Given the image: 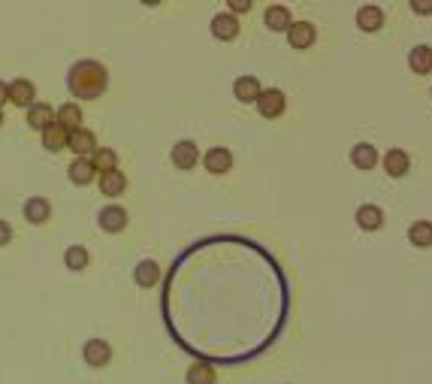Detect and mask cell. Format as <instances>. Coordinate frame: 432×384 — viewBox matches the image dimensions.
I'll return each instance as SVG.
<instances>
[{
  "label": "cell",
  "mask_w": 432,
  "mask_h": 384,
  "mask_svg": "<svg viewBox=\"0 0 432 384\" xmlns=\"http://www.w3.org/2000/svg\"><path fill=\"white\" fill-rule=\"evenodd\" d=\"M109 85V73L100 61H76L67 73V88L76 100H97Z\"/></svg>",
  "instance_id": "6da1fadb"
},
{
  "label": "cell",
  "mask_w": 432,
  "mask_h": 384,
  "mask_svg": "<svg viewBox=\"0 0 432 384\" xmlns=\"http://www.w3.org/2000/svg\"><path fill=\"white\" fill-rule=\"evenodd\" d=\"M254 103L263 118H278L284 109H288V97H284V91H278V88H266V91H260V97H257Z\"/></svg>",
  "instance_id": "7a4b0ae2"
},
{
  "label": "cell",
  "mask_w": 432,
  "mask_h": 384,
  "mask_svg": "<svg viewBox=\"0 0 432 384\" xmlns=\"http://www.w3.org/2000/svg\"><path fill=\"white\" fill-rule=\"evenodd\" d=\"M315 40H318V31H315V24H311V22H293L288 27V43L293 45V49H299V52L311 49Z\"/></svg>",
  "instance_id": "3957f363"
},
{
  "label": "cell",
  "mask_w": 432,
  "mask_h": 384,
  "mask_svg": "<svg viewBox=\"0 0 432 384\" xmlns=\"http://www.w3.org/2000/svg\"><path fill=\"white\" fill-rule=\"evenodd\" d=\"M82 357H85L88 367H106L109 360H112V348H109V342L106 339H88L85 342V348H82Z\"/></svg>",
  "instance_id": "277c9868"
},
{
  "label": "cell",
  "mask_w": 432,
  "mask_h": 384,
  "mask_svg": "<svg viewBox=\"0 0 432 384\" xmlns=\"http://www.w3.org/2000/svg\"><path fill=\"white\" fill-rule=\"evenodd\" d=\"M67 149L76 154V158H91L94 149H97V140H94V133L91 131H85V127H76V131H70Z\"/></svg>",
  "instance_id": "5b68a950"
},
{
  "label": "cell",
  "mask_w": 432,
  "mask_h": 384,
  "mask_svg": "<svg viewBox=\"0 0 432 384\" xmlns=\"http://www.w3.org/2000/svg\"><path fill=\"white\" fill-rule=\"evenodd\" d=\"M200 161V149L194 140H181L172 145V163H176L179 170H194Z\"/></svg>",
  "instance_id": "8992f818"
},
{
  "label": "cell",
  "mask_w": 432,
  "mask_h": 384,
  "mask_svg": "<svg viewBox=\"0 0 432 384\" xmlns=\"http://www.w3.org/2000/svg\"><path fill=\"white\" fill-rule=\"evenodd\" d=\"M212 36L221 43H230L239 36V18L233 13H218L212 18Z\"/></svg>",
  "instance_id": "52a82bcc"
},
{
  "label": "cell",
  "mask_w": 432,
  "mask_h": 384,
  "mask_svg": "<svg viewBox=\"0 0 432 384\" xmlns=\"http://www.w3.org/2000/svg\"><path fill=\"white\" fill-rule=\"evenodd\" d=\"M97 224H100V230H106V233H121L127 227V212L121 206H106V209H100Z\"/></svg>",
  "instance_id": "ba28073f"
},
{
  "label": "cell",
  "mask_w": 432,
  "mask_h": 384,
  "mask_svg": "<svg viewBox=\"0 0 432 384\" xmlns=\"http://www.w3.org/2000/svg\"><path fill=\"white\" fill-rule=\"evenodd\" d=\"M206 170L212 172V176H224V172L233 170V154H230V149H224V145H218V149H209L206 152Z\"/></svg>",
  "instance_id": "9c48e42d"
},
{
  "label": "cell",
  "mask_w": 432,
  "mask_h": 384,
  "mask_svg": "<svg viewBox=\"0 0 432 384\" xmlns=\"http://www.w3.org/2000/svg\"><path fill=\"white\" fill-rule=\"evenodd\" d=\"M33 100H36V85L31 79H15V82H9V103H15V106H33Z\"/></svg>",
  "instance_id": "30bf717a"
},
{
  "label": "cell",
  "mask_w": 432,
  "mask_h": 384,
  "mask_svg": "<svg viewBox=\"0 0 432 384\" xmlns=\"http://www.w3.org/2000/svg\"><path fill=\"white\" fill-rule=\"evenodd\" d=\"M127 191V176L121 170H106V172H100V194L103 197H121Z\"/></svg>",
  "instance_id": "8fae6325"
},
{
  "label": "cell",
  "mask_w": 432,
  "mask_h": 384,
  "mask_svg": "<svg viewBox=\"0 0 432 384\" xmlns=\"http://www.w3.org/2000/svg\"><path fill=\"white\" fill-rule=\"evenodd\" d=\"M384 170H387V176L402 179V176H405V172L411 170V158H408V152H402V149H390L387 154H384Z\"/></svg>",
  "instance_id": "7c38bea8"
},
{
  "label": "cell",
  "mask_w": 432,
  "mask_h": 384,
  "mask_svg": "<svg viewBox=\"0 0 432 384\" xmlns=\"http://www.w3.org/2000/svg\"><path fill=\"white\" fill-rule=\"evenodd\" d=\"M260 82H257L254 76H239L233 82V97L239 100V103H254L257 97H260Z\"/></svg>",
  "instance_id": "4fadbf2b"
},
{
  "label": "cell",
  "mask_w": 432,
  "mask_h": 384,
  "mask_svg": "<svg viewBox=\"0 0 432 384\" xmlns=\"http://www.w3.org/2000/svg\"><path fill=\"white\" fill-rule=\"evenodd\" d=\"M97 179V167L91 163V158H76L70 163V182L73 185H91V182Z\"/></svg>",
  "instance_id": "5bb4252c"
},
{
  "label": "cell",
  "mask_w": 432,
  "mask_h": 384,
  "mask_svg": "<svg viewBox=\"0 0 432 384\" xmlns=\"http://www.w3.org/2000/svg\"><path fill=\"white\" fill-rule=\"evenodd\" d=\"M43 133V149H49V152H61V149H67V140H70V131L64 124H49Z\"/></svg>",
  "instance_id": "9a60e30c"
},
{
  "label": "cell",
  "mask_w": 432,
  "mask_h": 384,
  "mask_svg": "<svg viewBox=\"0 0 432 384\" xmlns=\"http://www.w3.org/2000/svg\"><path fill=\"white\" fill-rule=\"evenodd\" d=\"M263 24L269 27V31H275V34H288V27L293 24L290 9L288 6H269L266 9V15H263Z\"/></svg>",
  "instance_id": "2e32d148"
},
{
  "label": "cell",
  "mask_w": 432,
  "mask_h": 384,
  "mask_svg": "<svg viewBox=\"0 0 432 384\" xmlns=\"http://www.w3.org/2000/svg\"><path fill=\"white\" fill-rule=\"evenodd\" d=\"M408 67H411V73H417V76L432 73V45H415V49L408 52Z\"/></svg>",
  "instance_id": "e0dca14e"
},
{
  "label": "cell",
  "mask_w": 432,
  "mask_h": 384,
  "mask_svg": "<svg viewBox=\"0 0 432 384\" xmlns=\"http://www.w3.org/2000/svg\"><path fill=\"white\" fill-rule=\"evenodd\" d=\"M24 218L31 224H45L52 218V203L45 197H31L24 203Z\"/></svg>",
  "instance_id": "ac0fdd59"
},
{
  "label": "cell",
  "mask_w": 432,
  "mask_h": 384,
  "mask_svg": "<svg viewBox=\"0 0 432 384\" xmlns=\"http://www.w3.org/2000/svg\"><path fill=\"white\" fill-rule=\"evenodd\" d=\"M381 24H384V13L378 6H360L357 9V27L366 34H375V31H381Z\"/></svg>",
  "instance_id": "d6986e66"
},
{
  "label": "cell",
  "mask_w": 432,
  "mask_h": 384,
  "mask_svg": "<svg viewBox=\"0 0 432 384\" xmlns=\"http://www.w3.org/2000/svg\"><path fill=\"white\" fill-rule=\"evenodd\" d=\"M357 224H360V230H381L384 227V212L378 206H372V203H366L357 209Z\"/></svg>",
  "instance_id": "ffe728a7"
},
{
  "label": "cell",
  "mask_w": 432,
  "mask_h": 384,
  "mask_svg": "<svg viewBox=\"0 0 432 384\" xmlns=\"http://www.w3.org/2000/svg\"><path fill=\"white\" fill-rule=\"evenodd\" d=\"M27 124L33 127V131H45L49 124H54V109L49 103H33L27 106Z\"/></svg>",
  "instance_id": "44dd1931"
},
{
  "label": "cell",
  "mask_w": 432,
  "mask_h": 384,
  "mask_svg": "<svg viewBox=\"0 0 432 384\" xmlns=\"http://www.w3.org/2000/svg\"><path fill=\"white\" fill-rule=\"evenodd\" d=\"M351 163L357 170H372L375 163H378V152H375V145L369 142H357L351 149Z\"/></svg>",
  "instance_id": "7402d4cb"
},
{
  "label": "cell",
  "mask_w": 432,
  "mask_h": 384,
  "mask_svg": "<svg viewBox=\"0 0 432 384\" xmlns=\"http://www.w3.org/2000/svg\"><path fill=\"white\" fill-rule=\"evenodd\" d=\"M133 279H136V285H140V288H154V285H158V279H161V267L154 260H140V263H136Z\"/></svg>",
  "instance_id": "603a6c76"
},
{
  "label": "cell",
  "mask_w": 432,
  "mask_h": 384,
  "mask_svg": "<svg viewBox=\"0 0 432 384\" xmlns=\"http://www.w3.org/2000/svg\"><path fill=\"white\" fill-rule=\"evenodd\" d=\"M54 121L64 124L67 131H76V127H82V109L76 103H64L61 109H54Z\"/></svg>",
  "instance_id": "cb8c5ba5"
},
{
  "label": "cell",
  "mask_w": 432,
  "mask_h": 384,
  "mask_svg": "<svg viewBox=\"0 0 432 384\" xmlns=\"http://www.w3.org/2000/svg\"><path fill=\"white\" fill-rule=\"evenodd\" d=\"M408 239L417 249H429L432 245V221H415L408 227Z\"/></svg>",
  "instance_id": "d4e9b609"
},
{
  "label": "cell",
  "mask_w": 432,
  "mask_h": 384,
  "mask_svg": "<svg viewBox=\"0 0 432 384\" xmlns=\"http://www.w3.org/2000/svg\"><path fill=\"white\" fill-rule=\"evenodd\" d=\"M64 263H67V269L82 272L88 267V251L82 249V245H70V249L64 251Z\"/></svg>",
  "instance_id": "484cf974"
},
{
  "label": "cell",
  "mask_w": 432,
  "mask_h": 384,
  "mask_svg": "<svg viewBox=\"0 0 432 384\" xmlns=\"http://www.w3.org/2000/svg\"><path fill=\"white\" fill-rule=\"evenodd\" d=\"M91 163L100 170V172H106V170H118V154L112 149H94V154H91Z\"/></svg>",
  "instance_id": "4316f807"
},
{
  "label": "cell",
  "mask_w": 432,
  "mask_h": 384,
  "mask_svg": "<svg viewBox=\"0 0 432 384\" xmlns=\"http://www.w3.org/2000/svg\"><path fill=\"white\" fill-rule=\"evenodd\" d=\"M185 378H188V384H215V369L209 367V363H194Z\"/></svg>",
  "instance_id": "83f0119b"
},
{
  "label": "cell",
  "mask_w": 432,
  "mask_h": 384,
  "mask_svg": "<svg viewBox=\"0 0 432 384\" xmlns=\"http://www.w3.org/2000/svg\"><path fill=\"white\" fill-rule=\"evenodd\" d=\"M227 6H230V13L233 15H242V13H248V9L254 6V0H227Z\"/></svg>",
  "instance_id": "f1b7e54d"
},
{
  "label": "cell",
  "mask_w": 432,
  "mask_h": 384,
  "mask_svg": "<svg viewBox=\"0 0 432 384\" xmlns=\"http://www.w3.org/2000/svg\"><path fill=\"white\" fill-rule=\"evenodd\" d=\"M417 15H432V0H408Z\"/></svg>",
  "instance_id": "f546056e"
},
{
  "label": "cell",
  "mask_w": 432,
  "mask_h": 384,
  "mask_svg": "<svg viewBox=\"0 0 432 384\" xmlns=\"http://www.w3.org/2000/svg\"><path fill=\"white\" fill-rule=\"evenodd\" d=\"M13 242V227H9L3 218H0V249H3V245H9Z\"/></svg>",
  "instance_id": "4dcf8cb0"
},
{
  "label": "cell",
  "mask_w": 432,
  "mask_h": 384,
  "mask_svg": "<svg viewBox=\"0 0 432 384\" xmlns=\"http://www.w3.org/2000/svg\"><path fill=\"white\" fill-rule=\"evenodd\" d=\"M3 103H9V85L0 82V109H3Z\"/></svg>",
  "instance_id": "1f68e13d"
},
{
  "label": "cell",
  "mask_w": 432,
  "mask_h": 384,
  "mask_svg": "<svg viewBox=\"0 0 432 384\" xmlns=\"http://www.w3.org/2000/svg\"><path fill=\"white\" fill-rule=\"evenodd\" d=\"M140 3H145V6H158L161 0H140Z\"/></svg>",
  "instance_id": "d6a6232c"
},
{
  "label": "cell",
  "mask_w": 432,
  "mask_h": 384,
  "mask_svg": "<svg viewBox=\"0 0 432 384\" xmlns=\"http://www.w3.org/2000/svg\"><path fill=\"white\" fill-rule=\"evenodd\" d=\"M0 124H3V109H0Z\"/></svg>",
  "instance_id": "836d02e7"
}]
</instances>
